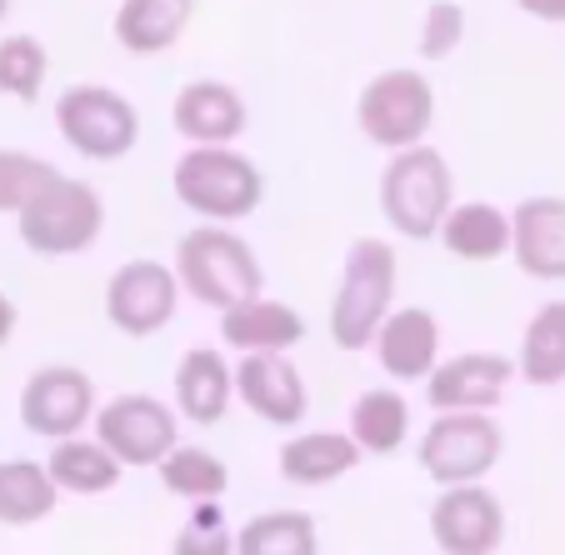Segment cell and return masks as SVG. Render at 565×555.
I'll return each mask as SVG.
<instances>
[{
	"label": "cell",
	"instance_id": "836d02e7",
	"mask_svg": "<svg viewBox=\"0 0 565 555\" xmlns=\"http://www.w3.org/2000/svg\"><path fill=\"white\" fill-rule=\"evenodd\" d=\"M15 325H21V310H15V300L0 290V351L11 345V335H15Z\"/></svg>",
	"mask_w": 565,
	"mask_h": 555
},
{
	"label": "cell",
	"instance_id": "7402d4cb",
	"mask_svg": "<svg viewBox=\"0 0 565 555\" xmlns=\"http://www.w3.org/2000/svg\"><path fill=\"white\" fill-rule=\"evenodd\" d=\"M195 21V0H120L110 35L126 55H166Z\"/></svg>",
	"mask_w": 565,
	"mask_h": 555
},
{
	"label": "cell",
	"instance_id": "44dd1931",
	"mask_svg": "<svg viewBox=\"0 0 565 555\" xmlns=\"http://www.w3.org/2000/svg\"><path fill=\"white\" fill-rule=\"evenodd\" d=\"M300 341H306V321H300V310L286 306V300L250 296V300H241V306L221 310V345L235 355L296 351Z\"/></svg>",
	"mask_w": 565,
	"mask_h": 555
},
{
	"label": "cell",
	"instance_id": "5bb4252c",
	"mask_svg": "<svg viewBox=\"0 0 565 555\" xmlns=\"http://www.w3.org/2000/svg\"><path fill=\"white\" fill-rule=\"evenodd\" d=\"M515 381H521V371H515L511 355L460 351L426 375V406H436V410H495Z\"/></svg>",
	"mask_w": 565,
	"mask_h": 555
},
{
	"label": "cell",
	"instance_id": "e575fe53",
	"mask_svg": "<svg viewBox=\"0 0 565 555\" xmlns=\"http://www.w3.org/2000/svg\"><path fill=\"white\" fill-rule=\"evenodd\" d=\"M6 11H11V0H0V21H6Z\"/></svg>",
	"mask_w": 565,
	"mask_h": 555
},
{
	"label": "cell",
	"instance_id": "5b68a950",
	"mask_svg": "<svg viewBox=\"0 0 565 555\" xmlns=\"http://www.w3.org/2000/svg\"><path fill=\"white\" fill-rule=\"evenodd\" d=\"M456 205V175L436 146L391 150L381 171V215L401 241H436L446 211Z\"/></svg>",
	"mask_w": 565,
	"mask_h": 555
},
{
	"label": "cell",
	"instance_id": "8fae6325",
	"mask_svg": "<svg viewBox=\"0 0 565 555\" xmlns=\"http://www.w3.org/2000/svg\"><path fill=\"white\" fill-rule=\"evenodd\" d=\"M100 395L81 365H41L21 385V426L41 440H65L96 420Z\"/></svg>",
	"mask_w": 565,
	"mask_h": 555
},
{
	"label": "cell",
	"instance_id": "2e32d148",
	"mask_svg": "<svg viewBox=\"0 0 565 555\" xmlns=\"http://www.w3.org/2000/svg\"><path fill=\"white\" fill-rule=\"evenodd\" d=\"M246 100L225 81H191L171 100V126L185 136V146H231L246 136Z\"/></svg>",
	"mask_w": 565,
	"mask_h": 555
},
{
	"label": "cell",
	"instance_id": "83f0119b",
	"mask_svg": "<svg viewBox=\"0 0 565 555\" xmlns=\"http://www.w3.org/2000/svg\"><path fill=\"white\" fill-rule=\"evenodd\" d=\"M160 485L175 495V501H225L231 491V466H225L215 450L205 446H171V456L160 460Z\"/></svg>",
	"mask_w": 565,
	"mask_h": 555
},
{
	"label": "cell",
	"instance_id": "484cf974",
	"mask_svg": "<svg viewBox=\"0 0 565 555\" xmlns=\"http://www.w3.org/2000/svg\"><path fill=\"white\" fill-rule=\"evenodd\" d=\"M515 371L535 391H551V385L565 381V300H545L531 316V325L521 335Z\"/></svg>",
	"mask_w": 565,
	"mask_h": 555
},
{
	"label": "cell",
	"instance_id": "9c48e42d",
	"mask_svg": "<svg viewBox=\"0 0 565 555\" xmlns=\"http://www.w3.org/2000/svg\"><path fill=\"white\" fill-rule=\"evenodd\" d=\"M90 430L116 450L126 470H150L171 456V446H181V410H171L146 391H120L100 401Z\"/></svg>",
	"mask_w": 565,
	"mask_h": 555
},
{
	"label": "cell",
	"instance_id": "52a82bcc",
	"mask_svg": "<svg viewBox=\"0 0 565 555\" xmlns=\"http://www.w3.org/2000/svg\"><path fill=\"white\" fill-rule=\"evenodd\" d=\"M505 430L491 410H436L426 430H420L416 460L436 485L460 481H486L501 466Z\"/></svg>",
	"mask_w": 565,
	"mask_h": 555
},
{
	"label": "cell",
	"instance_id": "30bf717a",
	"mask_svg": "<svg viewBox=\"0 0 565 555\" xmlns=\"http://www.w3.org/2000/svg\"><path fill=\"white\" fill-rule=\"evenodd\" d=\"M181 296H185V286L175 276V266H160L150 256L126 260L106 280V321L120 335H130V341H146V335L166 331L175 321Z\"/></svg>",
	"mask_w": 565,
	"mask_h": 555
},
{
	"label": "cell",
	"instance_id": "9a60e30c",
	"mask_svg": "<svg viewBox=\"0 0 565 555\" xmlns=\"http://www.w3.org/2000/svg\"><path fill=\"white\" fill-rule=\"evenodd\" d=\"M371 351L391 381H426L440 365V316L430 306H395Z\"/></svg>",
	"mask_w": 565,
	"mask_h": 555
},
{
	"label": "cell",
	"instance_id": "d6986e66",
	"mask_svg": "<svg viewBox=\"0 0 565 555\" xmlns=\"http://www.w3.org/2000/svg\"><path fill=\"white\" fill-rule=\"evenodd\" d=\"M235 401V365L215 345H191L175 365V410L191 426H221Z\"/></svg>",
	"mask_w": 565,
	"mask_h": 555
},
{
	"label": "cell",
	"instance_id": "4dcf8cb0",
	"mask_svg": "<svg viewBox=\"0 0 565 555\" xmlns=\"http://www.w3.org/2000/svg\"><path fill=\"white\" fill-rule=\"evenodd\" d=\"M235 551V525L225 521L221 501H195L191 521L175 531V555H231Z\"/></svg>",
	"mask_w": 565,
	"mask_h": 555
},
{
	"label": "cell",
	"instance_id": "6da1fadb",
	"mask_svg": "<svg viewBox=\"0 0 565 555\" xmlns=\"http://www.w3.org/2000/svg\"><path fill=\"white\" fill-rule=\"evenodd\" d=\"M171 266H175V276H181L185 296H191L195 306L215 310V316L250 296H260V286H266L260 256L250 250L246 235L225 221H201L195 231H185Z\"/></svg>",
	"mask_w": 565,
	"mask_h": 555
},
{
	"label": "cell",
	"instance_id": "d4e9b609",
	"mask_svg": "<svg viewBox=\"0 0 565 555\" xmlns=\"http://www.w3.org/2000/svg\"><path fill=\"white\" fill-rule=\"evenodd\" d=\"M365 456H395L411 436V401L395 385H375L351 401V420H345Z\"/></svg>",
	"mask_w": 565,
	"mask_h": 555
},
{
	"label": "cell",
	"instance_id": "603a6c76",
	"mask_svg": "<svg viewBox=\"0 0 565 555\" xmlns=\"http://www.w3.org/2000/svg\"><path fill=\"white\" fill-rule=\"evenodd\" d=\"M45 466H51L55 485H61L65 495H110L120 485V456L106 446L100 436L86 440V430L81 436H65V440H51V456H45Z\"/></svg>",
	"mask_w": 565,
	"mask_h": 555
},
{
	"label": "cell",
	"instance_id": "277c9868",
	"mask_svg": "<svg viewBox=\"0 0 565 555\" xmlns=\"http://www.w3.org/2000/svg\"><path fill=\"white\" fill-rule=\"evenodd\" d=\"M106 231V201L90 181L55 171L31 201L15 211V235L21 246L41 260H65L90 250Z\"/></svg>",
	"mask_w": 565,
	"mask_h": 555
},
{
	"label": "cell",
	"instance_id": "4fadbf2b",
	"mask_svg": "<svg viewBox=\"0 0 565 555\" xmlns=\"http://www.w3.org/2000/svg\"><path fill=\"white\" fill-rule=\"evenodd\" d=\"M235 395L256 420L276 430H296L310 410V391L300 365L290 361V351H250L235 365Z\"/></svg>",
	"mask_w": 565,
	"mask_h": 555
},
{
	"label": "cell",
	"instance_id": "ba28073f",
	"mask_svg": "<svg viewBox=\"0 0 565 555\" xmlns=\"http://www.w3.org/2000/svg\"><path fill=\"white\" fill-rule=\"evenodd\" d=\"M55 130L81 161H120L140 140V110L110 86H65L55 96Z\"/></svg>",
	"mask_w": 565,
	"mask_h": 555
},
{
	"label": "cell",
	"instance_id": "7a4b0ae2",
	"mask_svg": "<svg viewBox=\"0 0 565 555\" xmlns=\"http://www.w3.org/2000/svg\"><path fill=\"white\" fill-rule=\"evenodd\" d=\"M395 280H401V256L391 241L381 235H361L345 250L341 266V286L331 300V345L335 351H371L375 331L385 325V316L395 310Z\"/></svg>",
	"mask_w": 565,
	"mask_h": 555
},
{
	"label": "cell",
	"instance_id": "1f68e13d",
	"mask_svg": "<svg viewBox=\"0 0 565 555\" xmlns=\"http://www.w3.org/2000/svg\"><path fill=\"white\" fill-rule=\"evenodd\" d=\"M466 41V6L460 0H430L420 15V61H450Z\"/></svg>",
	"mask_w": 565,
	"mask_h": 555
},
{
	"label": "cell",
	"instance_id": "f546056e",
	"mask_svg": "<svg viewBox=\"0 0 565 555\" xmlns=\"http://www.w3.org/2000/svg\"><path fill=\"white\" fill-rule=\"evenodd\" d=\"M51 175H55V166L41 161L35 150L0 146V215H15Z\"/></svg>",
	"mask_w": 565,
	"mask_h": 555
},
{
	"label": "cell",
	"instance_id": "7c38bea8",
	"mask_svg": "<svg viewBox=\"0 0 565 555\" xmlns=\"http://www.w3.org/2000/svg\"><path fill=\"white\" fill-rule=\"evenodd\" d=\"M430 545L446 555H491L505 545V505L480 481L446 485L430 505Z\"/></svg>",
	"mask_w": 565,
	"mask_h": 555
},
{
	"label": "cell",
	"instance_id": "cb8c5ba5",
	"mask_svg": "<svg viewBox=\"0 0 565 555\" xmlns=\"http://www.w3.org/2000/svg\"><path fill=\"white\" fill-rule=\"evenodd\" d=\"M61 485H55L51 466L45 460H0V525L25 531V525H41L45 515L61 505Z\"/></svg>",
	"mask_w": 565,
	"mask_h": 555
},
{
	"label": "cell",
	"instance_id": "3957f363",
	"mask_svg": "<svg viewBox=\"0 0 565 555\" xmlns=\"http://www.w3.org/2000/svg\"><path fill=\"white\" fill-rule=\"evenodd\" d=\"M171 191L201 221L241 225L266 201V175L235 146H185V156L171 166Z\"/></svg>",
	"mask_w": 565,
	"mask_h": 555
},
{
	"label": "cell",
	"instance_id": "e0dca14e",
	"mask_svg": "<svg viewBox=\"0 0 565 555\" xmlns=\"http://www.w3.org/2000/svg\"><path fill=\"white\" fill-rule=\"evenodd\" d=\"M511 260L531 280H565V195H531L511 211Z\"/></svg>",
	"mask_w": 565,
	"mask_h": 555
},
{
	"label": "cell",
	"instance_id": "8992f818",
	"mask_svg": "<svg viewBox=\"0 0 565 555\" xmlns=\"http://www.w3.org/2000/svg\"><path fill=\"white\" fill-rule=\"evenodd\" d=\"M355 126L371 146L381 150H406L420 146L436 126V86L416 65H391V71L371 75L355 100Z\"/></svg>",
	"mask_w": 565,
	"mask_h": 555
},
{
	"label": "cell",
	"instance_id": "d6a6232c",
	"mask_svg": "<svg viewBox=\"0 0 565 555\" xmlns=\"http://www.w3.org/2000/svg\"><path fill=\"white\" fill-rule=\"evenodd\" d=\"M515 11L545 25H565V0H515Z\"/></svg>",
	"mask_w": 565,
	"mask_h": 555
},
{
	"label": "cell",
	"instance_id": "ac0fdd59",
	"mask_svg": "<svg viewBox=\"0 0 565 555\" xmlns=\"http://www.w3.org/2000/svg\"><path fill=\"white\" fill-rule=\"evenodd\" d=\"M361 440L351 430H296V436L280 446L276 466L280 481L300 485V491H320V485L345 481L355 466H361Z\"/></svg>",
	"mask_w": 565,
	"mask_h": 555
},
{
	"label": "cell",
	"instance_id": "ffe728a7",
	"mask_svg": "<svg viewBox=\"0 0 565 555\" xmlns=\"http://www.w3.org/2000/svg\"><path fill=\"white\" fill-rule=\"evenodd\" d=\"M515 221L505 205L495 201H456L440 221L436 241L446 246V256L466 260V266H491V260L511 256Z\"/></svg>",
	"mask_w": 565,
	"mask_h": 555
},
{
	"label": "cell",
	"instance_id": "f1b7e54d",
	"mask_svg": "<svg viewBox=\"0 0 565 555\" xmlns=\"http://www.w3.org/2000/svg\"><path fill=\"white\" fill-rule=\"evenodd\" d=\"M51 75V55L35 35H0V96L35 106Z\"/></svg>",
	"mask_w": 565,
	"mask_h": 555
},
{
	"label": "cell",
	"instance_id": "4316f807",
	"mask_svg": "<svg viewBox=\"0 0 565 555\" xmlns=\"http://www.w3.org/2000/svg\"><path fill=\"white\" fill-rule=\"evenodd\" d=\"M235 551L241 555H316L320 551V525L310 511L280 505V511H260L235 531Z\"/></svg>",
	"mask_w": 565,
	"mask_h": 555
}]
</instances>
